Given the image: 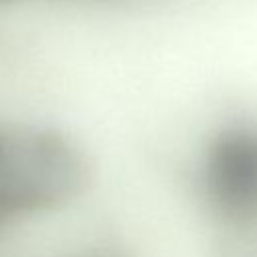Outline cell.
<instances>
[{
	"instance_id": "obj_1",
	"label": "cell",
	"mask_w": 257,
	"mask_h": 257,
	"mask_svg": "<svg viewBox=\"0 0 257 257\" xmlns=\"http://www.w3.org/2000/svg\"><path fill=\"white\" fill-rule=\"evenodd\" d=\"M86 183L88 165L66 139L52 133H0V223L66 205Z\"/></svg>"
},
{
	"instance_id": "obj_2",
	"label": "cell",
	"mask_w": 257,
	"mask_h": 257,
	"mask_svg": "<svg viewBox=\"0 0 257 257\" xmlns=\"http://www.w3.org/2000/svg\"><path fill=\"white\" fill-rule=\"evenodd\" d=\"M205 189L211 205L233 223L257 219V131H223L209 147Z\"/></svg>"
}]
</instances>
